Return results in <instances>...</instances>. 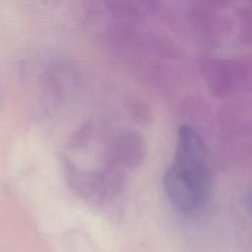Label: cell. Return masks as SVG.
<instances>
[{
  "label": "cell",
  "instance_id": "cell-1",
  "mask_svg": "<svg viewBox=\"0 0 252 252\" xmlns=\"http://www.w3.org/2000/svg\"><path fill=\"white\" fill-rule=\"evenodd\" d=\"M212 184L211 170L204 141L189 125L178 129L173 161L163 176L169 202L179 211L190 213L202 208Z\"/></svg>",
  "mask_w": 252,
  "mask_h": 252
},
{
  "label": "cell",
  "instance_id": "cell-2",
  "mask_svg": "<svg viewBox=\"0 0 252 252\" xmlns=\"http://www.w3.org/2000/svg\"><path fill=\"white\" fill-rule=\"evenodd\" d=\"M112 153L113 158L124 166H137L145 158V141L137 133L126 132L114 142Z\"/></svg>",
  "mask_w": 252,
  "mask_h": 252
},
{
  "label": "cell",
  "instance_id": "cell-3",
  "mask_svg": "<svg viewBox=\"0 0 252 252\" xmlns=\"http://www.w3.org/2000/svg\"><path fill=\"white\" fill-rule=\"evenodd\" d=\"M246 207L248 212L252 216V188L247 192V195H246Z\"/></svg>",
  "mask_w": 252,
  "mask_h": 252
}]
</instances>
